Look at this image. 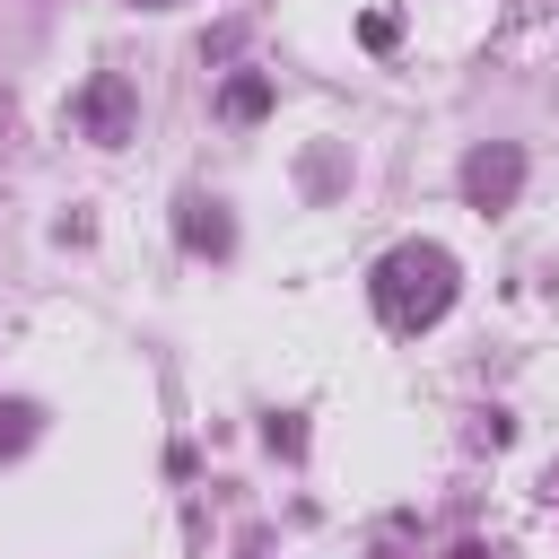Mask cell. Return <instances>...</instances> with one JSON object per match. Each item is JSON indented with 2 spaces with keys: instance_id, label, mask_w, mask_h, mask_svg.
I'll return each instance as SVG.
<instances>
[{
  "instance_id": "cell-3",
  "label": "cell",
  "mask_w": 559,
  "mask_h": 559,
  "mask_svg": "<svg viewBox=\"0 0 559 559\" xmlns=\"http://www.w3.org/2000/svg\"><path fill=\"white\" fill-rule=\"evenodd\" d=\"M131 114H140V105H131V79L96 70V79H87V96H79V131H87L96 148H122V140H131Z\"/></svg>"
},
{
  "instance_id": "cell-7",
  "label": "cell",
  "mask_w": 559,
  "mask_h": 559,
  "mask_svg": "<svg viewBox=\"0 0 559 559\" xmlns=\"http://www.w3.org/2000/svg\"><path fill=\"white\" fill-rule=\"evenodd\" d=\"M131 9H166V0H131Z\"/></svg>"
},
{
  "instance_id": "cell-6",
  "label": "cell",
  "mask_w": 559,
  "mask_h": 559,
  "mask_svg": "<svg viewBox=\"0 0 559 559\" xmlns=\"http://www.w3.org/2000/svg\"><path fill=\"white\" fill-rule=\"evenodd\" d=\"M26 437H35V411L26 402H0V454H17Z\"/></svg>"
},
{
  "instance_id": "cell-1",
  "label": "cell",
  "mask_w": 559,
  "mask_h": 559,
  "mask_svg": "<svg viewBox=\"0 0 559 559\" xmlns=\"http://www.w3.org/2000/svg\"><path fill=\"white\" fill-rule=\"evenodd\" d=\"M454 288H463V271H454V253H445V245H428V236L393 245V253L376 262V280H367V297H376L384 332H428V323L454 306Z\"/></svg>"
},
{
  "instance_id": "cell-4",
  "label": "cell",
  "mask_w": 559,
  "mask_h": 559,
  "mask_svg": "<svg viewBox=\"0 0 559 559\" xmlns=\"http://www.w3.org/2000/svg\"><path fill=\"white\" fill-rule=\"evenodd\" d=\"M183 245H192V253H227V245H236V227L218 218V201H201V192L183 201Z\"/></svg>"
},
{
  "instance_id": "cell-5",
  "label": "cell",
  "mask_w": 559,
  "mask_h": 559,
  "mask_svg": "<svg viewBox=\"0 0 559 559\" xmlns=\"http://www.w3.org/2000/svg\"><path fill=\"white\" fill-rule=\"evenodd\" d=\"M218 105H227V122H262V114H271V79H262V70H245V79H227V96H218Z\"/></svg>"
},
{
  "instance_id": "cell-2",
  "label": "cell",
  "mask_w": 559,
  "mask_h": 559,
  "mask_svg": "<svg viewBox=\"0 0 559 559\" xmlns=\"http://www.w3.org/2000/svg\"><path fill=\"white\" fill-rule=\"evenodd\" d=\"M515 192H524V148L515 140H480L463 157V201L472 210H515Z\"/></svg>"
}]
</instances>
